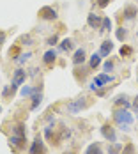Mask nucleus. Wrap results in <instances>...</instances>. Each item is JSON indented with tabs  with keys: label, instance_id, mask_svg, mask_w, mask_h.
Returning a JSON list of instances; mask_svg holds the SVG:
<instances>
[{
	"label": "nucleus",
	"instance_id": "nucleus-15",
	"mask_svg": "<svg viewBox=\"0 0 138 154\" xmlns=\"http://www.w3.org/2000/svg\"><path fill=\"white\" fill-rule=\"evenodd\" d=\"M73 48H75V43H73V39H69V37L62 39V43H59V50H60V51H69V50H73Z\"/></svg>",
	"mask_w": 138,
	"mask_h": 154
},
{
	"label": "nucleus",
	"instance_id": "nucleus-19",
	"mask_svg": "<svg viewBox=\"0 0 138 154\" xmlns=\"http://www.w3.org/2000/svg\"><path fill=\"white\" fill-rule=\"evenodd\" d=\"M96 78H97V80H99V82H101L103 85H108L110 82H113V80H115V78L112 76L110 73H101V75H97Z\"/></svg>",
	"mask_w": 138,
	"mask_h": 154
},
{
	"label": "nucleus",
	"instance_id": "nucleus-30",
	"mask_svg": "<svg viewBox=\"0 0 138 154\" xmlns=\"http://www.w3.org/2000/svg\"><path fill=\"white\" fill-rule=\"evenodd\" d=\"M103 69H105V73H110V71L115 69V64H113L112 60H106L105 64H103Z\"/></svg>",
	"mask_w": 138,
	"mask_h": 154
},
{
	"label": "nucleus",
	"instance_id": "nucleus-34",
	"mask_svg": "<svg viewBox=\"0 0 138 154\" xmlns=\"http://www.w3.org/2000/svg\"><path fill=\"white\" fill-rule=\"evenodd\" d=\"M9 92H11V89H9V85H5V87H4V91H2V96H4V97H7ZM11 94H13V92H11Z\"/></svg>",
	"mask_w": 138,
	"mask_h": 154
},
{
	"label": "nucleus",
	"instance_id": "nucleus-20",
	"mask_svg": "<svg viewBox=\"0 0 138 154\" xmlns=\"http://www.w3.org/2000/svg\"><path fill=\"white\" fill-rule=\"evenodd\" d=\"M13 133L16 137H27V129H25V124H16L13 128Z\"/></svg>",
	"mask_w": 138,
	"mask_h": 154
},
{
	"label": "nucleus",
	"instance_id": "nucleus-2",
	"mask_svg": "<svg viewBox=\"0 0 138 154\" xmlns=\"http://www.w3.org/2000/svg\"><path fill=\"white\" fill-rule=\"evenodd\" d=\"M25 78H27V71L18 67L13 75V80H11V92H14L16 89H20L23 83H25Z\"/></svg>",
	"mask_w": 138,
	"mask_h": 154
},
{
	"label": "nucleus",
	"instance_id": "nucleus-1",
	"mask_svg": "<svg viewBox=\"0 0 138 154\" xmlns=\"http://www.w3.org/2000/svg\"><path fill=\"white\" fill-rule=\"evenodd\" d=\"M113 121L119 126H122V124L131 126L133 124V115L127 112V108H117V110H113Z\"/></svg>",
	"mask_w": 138,
	"mask_h": 154
},
{
	"label": "nucleus",
	"instance_id": "nucleus-29",
	"mask_svg": "<svg viewBox=\"0 0 138 154\" xmlns=\"http://www.w3.org/2000/svg\"><path fill=\"white\" fill-rule=\"evenodd\" d=\"M46 45H50V46H55V45H59V35H57V34L50 35V37L46 39Z\"/></svg>",
	"mask_w": 138,
	"mask_h": 154
},
{
	"label": "nucleus",
	"instance_id": "nucleus-5",
	"mask_svg": "<svg viewBox=\"0 0 138 154\" xmlns=\"http://www.w3.org/2000/svg\"><path fill=\"white\" fill-rule=\"evenodd\" d=\"M29 154H46L44 142H43V138H41L39 135L34 138V142H32V145H30V149H29Z\"/></svg>",
	"mask_w": 138,
	"mask_h": 154
},
{
	"label": "nucleus",
	"instance_id": "nucleus-13",
	"mask_svg": "<svg viewBox=\"0 0 138 154\" xmlns=\"http://www.w3.org/2000/svg\"><path fill=\"white\" fill-rule=\"evenodd\" d=\"M30 99H32L30 110H35V108H37L39 105H41V101H43V91H37V92H32Z\"/></svg>",
	"mask_w": 138,
	"mask_h": 154
},
{
	"label": "nucleus",
	"instance_id": "nucleus-22",
	"mask_svg": "<svg viewBox=\"0 0 138 154\" xmlns=\"http://www.w3.org/2000/svg\"><path fill=\"white\" fill-rule=\"evenodd\" d=\"M112 29V20L108 18V16H105L103 18V21H101V29H99V32H106Z\"/></svg>",
	"mask_w": 138,
	"mask_h": 154
},
{
	"label": "nucleus",
	"instance_id": "nucleus-21",
	"mask_svg": "<svg viewBox=\"0 0 138 154\" xmlns=\"http://www.w3.org/2000/svg\"><path fill=\"white\" fill-rule=\"evenodd\" d=\"M115 37H117L119 41H126V37H127V29H124V27H119V29L115 30Z\"/></svg>",
	"mask_w": 138,
	"mask_h": 154
},
{
	"label": "nucleus",
	"instance_id": "nucleus-11",
	"mask_svg": "<svg viewBox=\"0 0 138 154\" xmlns=\"http://www.w3.org/2000/svg\"><path fill=\"white\" fill-rule=\"evenodd\" d=\"M113 103H115V106H119V108H129L131 106V101H129V97H127L126 94H119Z\"/></svg>",
	"mask_w": 138,
	"mask_h": 154
},
{
	"label": "nucleus",
	"instance_id": "nucleus-26",
	"mask_svg": "<svg viewBox=\"0 0 138 154\" xmlns=\"http://www.w3.org/2000/svg\"><path fill=\"white\" fill-rule=\"evenodd\" d=\"M20 45H25V46H30V45H34V43H32V37L29 35V34L21 35V37H20Z\"/></svg>",
	"mask_w": 138,
	"mask_h": 154
},
{
	"label": "nucleus",
	"instance_id": "nucleus-32",
	"mask_svg": "<svg viewBox=\"0 0 138 154\" xmlns=\"http://www.w3.org/2000/svg\"><path fill=\"white\" fill-rule=\"evenodd\" d=\"M110 2H112V0H96V4H97V5H99L101 9H105V7H106Z\"/></svg>",
	"mask_w": 138,
	"mask_h": 154
},
{
	"label": "nucleus",
	"instance_id": "nucleus-39",
	"mask_svg": "<svg viewBox=\"0 0 138 154\" xmlns=\"http://www.w3.org/2000/svg\"><path fill=\"white\" fill-rule=\"evenodd\" d=\"M136 37H138V30H136Z\"/></svg>",
	"mask_w": 138,
	"mask_h": 154
},
{
	"label": "nucleus",
	"instance_id": "nucleus-14",
	"mask_svg": "<svg viewBox=\"0 0 138 154\" xmlns=\"http://www.w3.org/2000/svg\"><path fill=\"white\" fill-rule=\"evenodd\" d=\"M57 60V51L55 50H48V51H44V55H43V62L44 64H53V62Z\"/></svg>",
	"mask_w": 138,
	"mask_h": 154
},
{
	"label": "nucleus",
	"instance_id": "nucleus-28",
	"mask_svg": "<svg viewBox=\"0 0 138 154\" xmlns=\"http://www.w3.org/2000/svg\"><path fill=\"white\" fill-rule=\"evenodd\" d=\"M121 154H135V145L133 143H126L122 147V151H121Z\"/></svg>",
	"mask_w": 138,
	"mask_h": 154
},
{
	"label": "nucleus",
	"instance_id": "nucleus-16",
	"mask_svg": "<svg viewBox=\"0 0 138 154\" xmlns=\"http://www.w3.org/2000/svg\"><path fill=\"white\" fill-rule=\"evenodd\" d=\"M101 55H99V51L97 53H94V55H90V60H89V69H96L99 64H101Z\"/></svg>",
	"mask_w": 138,
	"mask_h": 154
},
{
	"label": "nucleus",
	"instance_id": "nucleus-4",
	"mask_svg": "<svg viewBox=\"0 0 138 154\" xmlns=\"http://www.w3.org/2000/svg\"><path fill=\"white\" fill-rule=\"evenodd\" d=\"M39 18H41V20H46V21H55V20L59 18V14H57V11H55L53 7L44 5V7L39 9Z\"/></svg>",
	"mask_w": 138,
	"mask_h": 154
},
{
	"label": "nucleus",
	"instance_id": "nucleus-38",
	"mask_svg": "<svg viewBox=\"0 0 138 154\" xmlns=\"http://www.w3.org/2000/svg\"><path fill=\"white\" fill-rule=\"evenodd\" d=\"M66 154H73V152H66Z\"/></svg>",
	"mask_w": 138,
	"mask_h": 154
},
{
	"label": "nucleus",
	"instance_id": "nucleus-12",
	"mask_svg": "<svg viewBox=\"0 0 138 154\" xmlns=\"http://www.w3.org/2000/svg\"><path fill=\"white\" fill-rule=\"evenodd\" d=\"M112 50H113V43H112L110 39H106V41H103V43H101L99 55H101V57H108V55L112 53Z\"/></svg>",
	"mask_w": 138,
	"mask_h": 154
},
{
	"label": "nucleus",
	"instance_id": "nucleus-27",
	"mask_svg": "<svg viewBox=\"0 0 138 154\" xmlns=\"http://www.w3.org/2000/svg\"><path fill=\"white\" fill-rule=\"evenodd\" d=\"M30 57H32V51H27V53H21V55H20V57H18L14 62H18V64H23V62L29 60Z\"/></svg>",
	"mask_w": 138,
	"mask_h": 154
},
{
	"label": "nucleus",
	"instance_id": "nucleus-18",
	"mask_svg": "<svg viewBox=\"0 0 138 154\" xmlns=\"http://www.w3.org/2000/svg\"><path fill=\"white\" fill-rule=\"evenodd\" d=\"M122 143H117V142H112V145H108V154H121L122 151Z\"/></svg>",
	"mask_w": 138,
	"mask_h": 154
},
{
	"label": "nucleus",
	"instance_id": "nucleus-24",
	"mask_svg": "<svg viewBox=\"0 0 138 154\" xmlns=\"http://www.w3.org/2000/svg\"><path fill=\"white\" fill-rule=\"evenodd\" d=\"M32 92H34V87H30V85H23L21 91H20V94H21L23 97H30Z\"/></svg>",
	"mask_w": 138,
	"mask_h": 154
},
{
	"label": "nucleus",
	"instance_id": "nucleus-17",
	"mask_svg": "<svg viewBox=\"0 0 138 154\" xmlns=\"http://www.w3.org/2000/svg\"><path fill=\"white\" fill-rule=\"evenodd\" d=\"M85 154H103V149H101V145L97 142H94L85 149Z\"/></svg>",
	"mask_w": 138,
	"mask_h": 154
},
{
	"label": "nucleus",
	"instance_id": "nucleus-40",
	"mask_svg": "<svg viewBox=\"0 0 138 154\" xmlns=\"http://www.w3.org/2000/svg\"><path fill=\"white\" fill-rule=\"evenodd\" d=\"M136 82H138V78H136Z\"/></svg>",
	"mask_w": 138,
	"mask_h": 154
},
{
	"label": "nucleus",
	"instance_id": "nucleus-7",
	"mask_svg": "<svg viewBox=\"0 0 138 154\" xmlns=\"http://www.w3.org/2000/svg\"><path fill=\"white\" fill-rule=\"evenodd\" d=\"M138 16V7L136 5H133V4H129V5H126L122 11V18L126 21H133L135 18Z\"/></svg>",
	"mask_w": 138,
	"mask_h": 154
},
{
	"label": "nucleus",
	"instance_id": "nucleus-25",
	"mask_svg": "<svg viewBox=\"0 0 138 154\" xmlns=\"http://www.w3.org/2000/svg\"><path fill=\"white\" fill-rule=\"evenodd\" d=\"M20 55H21V53H20V46H18V45H16V46H13L11 50H9V57H11V60H16Z\"/></svg>",
	"mask_w": 138,
	"mask_h": 154
},
{
	"label": "nucleus",
	"instance_id": "nucleus-3",
	"mask_svg": "<svg viewBox=\"0 0 138 154\" xmlns=\"http://www.w3.org/2000/svg\"><path fill=\"white\" fill-rule=\"evenodd\" d=\"M85 99H87V97H78V99L69 101V103H67V112L73 113V115L80 113L83 108H87V101H85Z\"/></svg>",
	"mask_w": 138,
	"mask_h": 154
},
{
	"label": "nucleus",
	"instance_id": "nucleus-23",
	"mask_svg": "<svg viewBox=\"0 0 138 154\" xmlns=\"http://www.w3.org/2000/svg\"><path fill=\"white\" fill-rule=\"evenodd\" d=\"M119 53H121V57H131V55H133V48L127 46V45H124V46L119 50Z\"/></svg>",
	"mask_w": 138,
	"mask_h": 154
},
{
	"label": "nucleus",
	"instance_id": "nucleus-36",
	"mask_svg": "<svg viewBox=\"0 0 138 154\" xmlns=\"http://www.w3.org/2000/svg\"><path fill=\"white\" fill-rule=\"evenodd\" d=\"M41 69L39 67H34V69H30V76H37V73H39Z\"/></svg>",
	"mask_w": 138,
	"mask_h": 154
},
{
	"label": "nucleus",
	"instance_id": "nucleus-31",
	"mask_svg": "<svg viewBox=\"0 0 138 154\" xmlns=\"http://www.w3.org/2000/svg\"><path fill=\"white\" fill-rule=\"evenodd\" d=\"M51 128H53L51 124H50V126H46V128H44V137H46L48 140H53V129H51Z\"/></svg>",
	"mask_w": 138,
	"mask_h": 154
},
{
	"label": "nucleus",
	"instance_id": "nucleus-10",
	"mask_svg": "<svg viewBox=\"0 0 138 154\" xmlns=\"http://www.w3.org/2000/svg\"><path fill=\"white\" fill-rule=\"evenodd\" d=\"M101 21H103V18L94 14V13H90V14L87 16V25L90 29H101Z\"/></svg>",
	"mask_w": 138,
	"mask_h": 154
},
{
	"label": "nucleus",
	"instance_id": "nucleus-6",
	"mask_svg": "<svg viewBox=\"0 0 138 154\" xmlns=\"http://www.w3.org/2000/svg\"><path fill=\"white\" fill-rule=\"evenodd\" d=\"M99 131H101V135H103V138L108 140L110 143L112 142H117V135H115V129L110 126V124H103L101 128H99Z\"/></svg>",
	"mask_w": 138,
	"mask_h": 154
},
{
	"label": "nucleus",
	"instance_id": "nucleus-35",
	"mask_svg": "<svg viewBox=\"0 0 138 154\" xmlns=\"http://www.w3.org/2000/svg\"><path fill=\"white\" fill-rule=\"evenodd\" d=\"M5 43V32H2L0 30V48H2V45Z\"/></svg>",
	"mask_w": 138,
	"mask_h": 154
},
{
	"label": "nucleus",
	"instance_id": "nucleus-37",
	"mask_svg": "<svg viewBox=\"0 0 138 154\" xmlns=\"http://www.w3.org/2000/svg\"><path fill=\"white\" fill-rule=\"evenodd\" d=\"M0 113H2V106H0Z\"/></svg>",
	"mask_w": 138,
	"mask_h": 154
},
{
	"label": "nucleus",
	"instance_id": "nucleus-9",
	"mask_svg": "<svg viewBox=\"0 0 138 154\" xmlns=\"http://www.w3.org/2000/svg\"><path fill=\"white\" fill-rule=\"evenodd\" d=\"M85 60H87V51H85V48H78L76 51H75V55H73V64H75V66H80V64H83Z\"/></svg>",
	"mask_w": 138,
	"mask_h": 154
},
{
	"label": "nucleus",
	"instance_id": "nucleus-8",
	"mask_svg": "<svg viewBox=\"0 0 138 154\" xmlns=\"http://www.w3.org/2000/svg\"><path fill=\"white\" fill-rule=\"evenodd\" d=\"M9 143H11L13 147H16V149L23 151V149L27 147V137H16V135H13V137L9 138Z\"/></svg>",
	"mask_w": 138,
	"mask_h": 154
},
{
	"label": "nucleus",
	"instance_id": "nucleus-33",
	"mask_svg": "<svg viewBox=\"0 0 138 154\" xmlns=\"http://www.w3.org/2000/svg\"><path fill=\"white\" fill-rule=\"evenodd\" d=\"M131 108H133V110H135V112L138 113V96L135 97V99H133V103H131Z\"/></svg>",
	"mask_w": 138,
	"mask_h": 154
}]
</instances>
